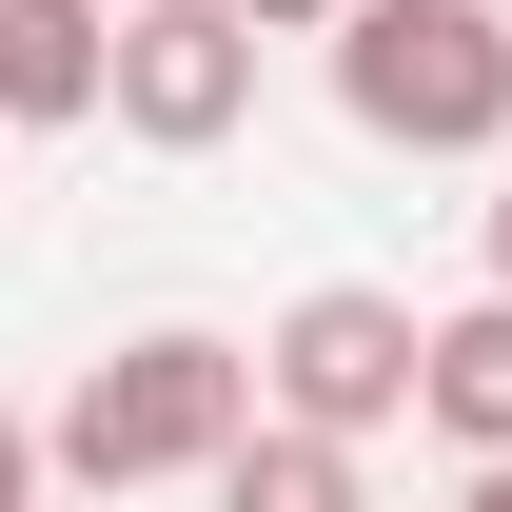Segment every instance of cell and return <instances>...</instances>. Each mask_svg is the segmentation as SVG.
Returning a JSON list of instances; mask_svg holds the SVG:
<instances>
[{"mask_svg": "<svg viewBox=\"0 0 512 512\" xmlns=\"http://www.w3.org/2000/svg\"><path fill=\"white\" fill-rule=\"evenodd\" d=\"M119 138H158V158H217V138L256 119V20L237 0H119V99H99Z\"/></svg>", "mask_w": 512, "mask_h": 512, "instance_id": "obj_4", "label": "cell"}, {"mask_svg": "<svg viewBox=\"0 0 512 512\" xmlns=\"http://www.w3.org/2000/svg\"><path fill=\"white\" fill-rule=\"evenodd\" d=\"M256 414H276V394H256V335L158 316V335H119V355H79V394L40 414V473H60V493H158V473H217Z\"/></svg>", "mask_w": 512, "mask_h": 512, "instance_id": "obj_1", "label": "cell"}, {"mask_svg": "<svg viewBox=\"0 0 512 512\" xmlns=\"http://www.w3.org/2000/svg\"><path fill=\"white\" fill-rule=\"evenodd\" d=\"M119 99V0H0V138H60Z\"/></svg>", "mask_w": 512, "mask_h": 512, "instance_id": "obj_5", "label": "cell"}, {"mask_svg": "<svg viewBox=\"0 0 512 512\" xmlns=\"http://www.w3.org/2000/svg\"><path fill=\"white\" fill-rule=\"evenodd\" d=\"M335 119L375 158H512V0H355Z\"/></svg>", "mask_w": 512, "mask_h": 512, "instance_id": "obj_2", "label": "cell"}, {"mask_svg": "<svg viewBox=\"0 0 512 512\" xmlns=\"http://www.w3.org/2000/svg\"><path fill=\"white\" fill-rule=\"evenodd\" d=\"M256 40H335V20H355V0H237Z\"/></svg>", "mask_w": 512, "mask_h": 512, "instance_id": "obj_8", "label": "cell"}, {"mask_svg": "<svg viewBox=\"0 0 512 512\" xmlns=\"http://www.w3.org/2000/svg\"><path fill=\"white\" fill-rule=\"evenodd\" d=\"M256 394H276L296 434H355V453H375L394 414L434 394V316H414V296H375V276H316L296 316L256 335Z\"/></svg>", "mask_w": 512, "mask_h": 512, "instance_id": "obj_3", "label": "cell"}, {"mask_svg": "<svg viewBox=\"0 0 512 512\" xmlns=\"http://www.w3.org/2000/svg\"><path fill=\"white\" fill-rule=\"evenodd\" d=\"M473 256H493V296H512V178H493V197H473Z\"/></svg>", "mask_w": 512, "mask_h": 512, "instance_id": "obj_10", "label": "cell"}, {"mask_svg": "<svg viewBox=\"0 0 512 512\" xmlns=\"http://www.w3.org/2000/svg\"><path fill=\"white\" fill-rule=\"evenodd\" d=\"M453 512H512V453H493V473H473V493H453Z\"/></svg>", "mask_w": 512, "mask_h": 512, "instance_id": "obj_11", "label": "cell"}, {"mask_svg": "<svg viewBox=\"0 0 512 512\" xmlns=\"http://www.w3.org/2000/svg\"><path fill=\"white\" fill-rule=\"evenodd\" d=\"M217 512H375V473H355V434H296V414H256L217 473H197Z\"/></svg>", "mask_w": 512, "mask_h": 512, "instance_id": "obj_6", "label": "cell"}, {"mask_svg": "<svg viewBox=\"0 0 512 512\" xmlns=\"http://www.w3.org/2000/svg\"><path fill=\"white\" fill-rule=\"evenodd\" d=\"M40 493H60V473H40V434L0 414V512H40Z\"/></svg>", "mask_w": 512, "mask_h": 512, "instance_id": "obj_9", "label": "cell"}, {"mask_svg": "<svg viewBox=\"0 0 512 512\" xmlns=\"http://www.w3.org/2000/svg\"><path fill=\"white\" fill-rule=\"evenodd\" d=\"M414 414H434V434L473 453V473L512 453V296H473V316H434V394H414Z\"/></svg>", "mask_w": 512, "mask_h": 512, "instance_id": "obj_7", "label": "cell"}]
</instances>
